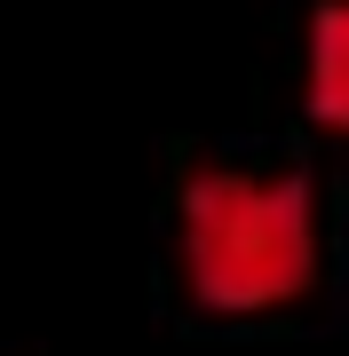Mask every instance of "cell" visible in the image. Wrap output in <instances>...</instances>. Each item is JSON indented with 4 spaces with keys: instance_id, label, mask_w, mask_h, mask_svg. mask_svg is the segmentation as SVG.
<instances>
[{
    "instance_id": "cell-1",
    "label": "cell",
    "mask_w": 349,
    "mask_h": 356,
    "mask_svg": "<svg viewBox=\"0 0 349 356\" xmlns=\"http://www.w3.org/2000/svg\"><path fill=\"white\" fill-rule=\"evenodd\" d=\"M175 261L207 317H262L318 285V191L302 175L199 166L175 198Z\"/></svg>"
},
{
    "instance_id": "cell-2",
    "label": "cell",
    "mask_w": 349,
    "mask_h": 356,
    "mask_svg": "<svg viewBox=\"0 0 349 356\" xmlns=\"http://www.w3.org/2000/svg\"><path fill=\"white\" fill-rule=\"evenodd\" d=\"M302 103L325 135H349V0H325L310 16V56H302Z\"/></svg>"
}]
</instances>
